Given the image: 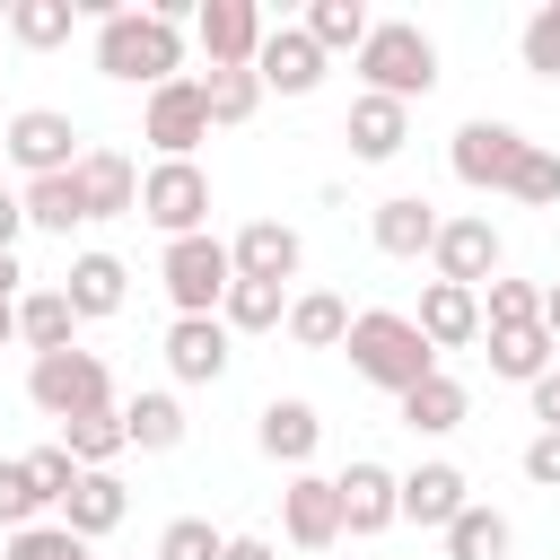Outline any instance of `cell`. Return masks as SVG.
<instances>
[{"label": "cell", "mask_w": 560, "mask_h": 560, "mask_svg": "<svg viewBox=\"0 0 560 560\" xmlns=\"http://www.w3.org/2000/svg\"><path fill=\"white\" fill-rule=\"evenodd\" d=\"M350 368L368 376V385H385L394 402L420 385V376H438V350H429V332L411 324V315H394V306H368V315H350Z\"/></svg>", "instance_id": "6da1fadb"}, {"label": "cell", "mask_w": 560, "mask_h": 560, "mask_svg": "<svg viewBox=\"0 0 560 560\" xmlns=\"http://www.w3.org/2000/svg\"><path fill=\"white\" fill-rule=\"evenodd\" d=\"M96 70L122 88H166V79H184V26L149 18V9H114L96 26Z\"/></svg>", "instance_id": "7a4b0ae2"}, {"label": "cell", "mask_w": 560, "mask_h": 560, "mask_svg": "<svg viewBox=\"0 0 560 560\" xmlns=\"http://www.w3.org/2000/svg\"><path fill=\"white\" fill-rule=\"evenodd\" d=\"M359 79H368V96L411 105V96L438 88V44H429L411 18H376V35L359 44Z\"/></svg>", "instance_id": "3957f363"}, {"label": "cell", "mask_w": 560, "mask_h": 560, "mask_svg": "<svg viewBox=\"0 0 560 560\" xmlns=\"http://www.w3.org/2000/svg\"><path fill=\"white\" fill-rule=\"evenodd\" d=\"M158 280H166L175 315H219L228 289H236V254H228L219 236H175V245L158 254Z\"/></svg>", "instance_id": "277c9868"}, {"label": "cell", "mask_w": 560, "mask_h": 560, "mask_svg": "<svg viewBox=\"0 0 560 560\" xmlns=\"http://www.w3.org/2000/svg\"><path fill=\"white\" fill-rule=\"evenodd\" d=\"M140 219L175 245V236H210V175L192 158H158L140 175Z\"/></svg>", "instance_id": "5b68a950"}, {"label": "cell", "mask_w": 560, "mask_h": 560, "mask_svg": "<svg viewBox=\"0 0 560 560\" xmlns=\"http://www.w3.org/2000/svg\"><path fill=\"white\" fill-rule=\"evenodd\" d=\"M26 394H35L44 420H79V411H105L114 402V376H105L96 350H52V359L26 368Z\"/></svg>", "instance_id": "8992f818"}, {"label": "cell", "mask_w": 560, "mask_h": 560, "mask_svg": "<svg viewBox=\"0 0 560 560\" xmlns=\"http://www.w3.org/2000/svg\"><path fill=\"white\" fill-rule=\"evenodd\" d=\"M525 149H534V140H525L516 122H490V114H481V122H464V131H455V149H446V158H455V175H464L472 192H508V184H516V166H525Z\"/></svg>", "instance_id": "52a82bcc"}, {"label": "cell", "mask_w": 560, "mask_h": 560, "mask_svg": "<svg viewBox=\"0 0 560 560\" xmlns=\"http://www.w3.org/2000/svg\"><path fill=\"white\" fill-rule=\"evenodd\" d=\"M88 149H79V131H70V114H52V105H26V114H9V166H26V184H44V175H70Z\"/></svg>", "instance_id": "ba28073f"}, {"label": "cell", "mask_w": 560, "mask_h": 560, "mask_svg": "<svg viewBox=\"0 0 560 560\" xmlns=\"http://www.w3.org/2000/svg\"><path fill=\"white\" fill-rule=\"evenodd\" d=\"M140 131L158 140V158H192V149L210 140V96H201V79L149 88V122H140Z\"/></svg>", "instance_id": "9c48e42d"}, {"label": "cell", "mask_w": 560, "mask_h": 560, "mask_svg": "<svg viewBox=\"0 0 560 560\" xmlns=\"http://www.w3.org/2000/svg\"><path fill=\"white\" fill-rule=\"evenodd\" d=\"M429 262H438V280H455V289H490L499 280V228L472 210V219H446L438 228V245H429Z\"/></svg>", "instance_id": "30bf717a"}, {"label": "cell", "mask_w": 560, "mask_h": 560, "mask_svg": "<svg viewBox=\"0 0 560 560\" xmlns=\"http://www.w3.org/2000/svg\"><path fill=\"white\" fill-rule=\"evenodd\" d=\"M280 534H289L298 551H332V542H341V481L298 472V481L280 490Z\"/></svg>", "instance_id": "8fae6325"}, {"label": "cell", "mask_w": 560, "mask_h": 560, "mask_svg": "<svg viewBox=\"0 0 560 560\" xmlns=\"http://www.w3.org/2000/svg\"><path fill=\"white\" fill-rule=\"evenodd\" d=\"M201 52H210V70H254V52H262V9L254 0H201Z\"/></svg>", "instance_id": "7c38bea8"}, {"label": "cell", "mask_w": 560, "mask_h": 560, "mask_svg": "<svg viewBox=\"0 0 560 560\" xmlns=\"http://www.w3.org/2000/svg\"><path fill=\"white\" fill-rule=\"evenodd\" d=\"M254 79L280 88V96H315V88H324V44H315L306 26H271L262 52H254Z\"/></svg>", "instance_id": "4fadbf2b"}, {"label": "cell", "mask_w": 560, "mask_h": 560, "mask_svg": "<svg viewBox=\"0 0 560 560\" xmlns=\"http://www.w3.org/2000/svg\"><path fill=\"white\" fill-rule=\"evenodd\" d=\"M228 359H236V350H228V324H219V315H175V324H166V368H175L184 385H219Z\"/></svg>", "instance_id": "5bb4252c"}, {"label": "cell", "mask_w": 560, "mask_h": 560, "mask_svg": "<svg viewBox=\"0 0 560 560\" xmlns=\"http://www.w3.org/2000/svg\"><path fill=\"white\" fill-rule=\"evenodd\" d=\"M402 516V472H385V464H350L341 472V534H385Z\"/></svg>", "instance_id": "9a60e30c"}, {"label": "cell", "mask_w": 560, "mask_h": 560, "mask_svg": "<svg viewBox=\"0 0 560 560\" xmlns=\"http://www.w3.org/2000/svg\"><path fill=\"white\" fill-rule=\"evenodd\" d=\"M438 228H446V219H438L420 192H394V201L368 210V236H376V254H394V262H420V254L438 245Z\"/></svg>", "instance_id": "2e32d148"}, {"label": "cell", "mask_w": 560, "mask_h": 560, "mask_svg": "<svg viewBox=\"0 0 560 560\" xmlns=\"http://www.w3.org/2000/svg\"><path fill=\"white\" fill-rule=\"evenodd\" d=\"M236 280H271V289H289L298 280V262H306V245H298V228H280V219H254V228H236Z\"/></svg>", "instance_id": "e0dca14e"}, {"label": "cell", "mask_w": 560, "mask_h": 560, "mask_svg": "<svg viewBox=\"0 0 560 560\" xmlns=\"http://www.w3.org/2000/svg\"><path fill=\"white\" fill-rule=\"evenodd\" d=\"M411 324L429 332V350H464V341H481V289L429 280V289H420V315H411Z\"/></svg>", "instance_id": "ac0fdd59"}, {"label": "cell", "mask_w": 560, "mask_h": 560, "mask_svg": "<svg viewBox=\"0 0 560 560\" xmlns=\"http://www.w3.org/2000/svg\"><path fill=\"white\" fill-rule=\"evenodd\" d=\"M254 446H262L271 464H306V455L324 446V420H315V402H298V394L262 402V420H254Z\"/></svg>", "instance_id": "d6986e66"}, {"label": "cell", "mask_w": 560, "mask_h": 560, "mask_svg": "<svg viewBox=\"0 0 560 560\" xmlns=\"http://www.w3.org/2000/svg\"><path fill=\"white\" fill-rule=\"evenodd\" d=\"M464 508H472V481H464L455 464H420V472H402V516H411V525H438V534H446Z\"/></svg>", "instance_id": "ffe728a7"}, {"label": "cell", "mask_w": 560, "mask_h": 560, "mask_svg": "<svg viewBox=\"0 0 560 560\" xmlns=\"http://www.w3.org/2000/svg\"><path fill=\"white\" fill-rule=\"evenodd\" d=\"M402 140H411V105H394V96H359L350 105V158L385 166V158H402Z\"/></svg>", "instance_id": "44dd1931"}, {"label": "cell", "mask_w": 560, "mask_h": 560, "mask_svg": "<svg viewBox=\"0 0 560 560\" xmlns=\"http://www.w3.org/2000/svg\"><path fill=\"white\" fill-rule=\"evenodd\" d=\"M79 192H88V219H122V210H140V175H131L122 149H88V158H79Z\"/></svg>", "instance_id": "7402d4cb"}, {"label": "cell", "mask_w": 560, "mask_h": 560, "mask_svg": "<svg viewBox=\"0 0 560 560\" xmlns=\"http://www.w3.org/2000/svg\"><path fill=\"white\" fill-rule=\"evenodd\" d=\"M61 298H70V315L88 324V315H114L122 298H131V271L114 262V254H79L70 262V280H61Z\"/></svg>", "instance_id": "603a6c76"}, {"label": "cell", "mask_w": 560, "mask_h": 560, "mask_svg": "<svg viewBox=\"0 0 560 560\" xmlns=\"http://www.w3.org/2000/svg\"><path fill=\"white\" fill-rule=\"evenodd\" d=\"M122 508H131V490H122L114 472H79V490L61 499V525H70L79 542H96V534H114V525H122Z\"/></svg>", "instance_id": "cb8c5ba5"}, {"label": "cell", "mask_w": 560, "mask_h": 560, "mask_svg": "<svg viewBox=\"0 0 560 560\" xmlns=\"http://www.w3.org/2000/svg\"><path fill=\"white\" fill-rule=\"evenodd\" d=\"M464 411H472V394L438 368V376H420L411 394H402V429H420V438H446V429H464Z\"/></svg>", "instance_id": "d4e9b609"}, {"label": "cell", "mask_w": 560, "mask_h": 560, "mask_svg": "<svg viewBox=\"0 0 560 560\" xmlns=\"http://www.w3.org/2000/svg\"><path fill=\"white\" fill-rule=\"evenodd\" d=\"M70 324H79V315H70V298H61V289H35V298H18V341H26L35 359H52V350H79V341H70Z\"/></svg>", "instance_id": "484cf974"}, {"label": "cell", "mask_w": 560, "mask_h": 560, "mask_svg": "<svg viewBox=\"0 0 560 560\" xmlns=\"http://www.w3.org/2000/svg\"><path fill=\"white\" fill-rule=\"evenodd\" d=\"M289 341H298V350H341V341H350V306H341L332 289L289 298Z\"/></svg>", "instance_id": "4316f807"}, {"label": "cell", "mask_w": 560, "mask_h": 560, "mask_svg": "<svg viewBox=\"0 0 560 560\" xmlns=\"http://www.w3.org/2000/svg\"><path fill=\"white\" fill-rule=\"evenodd\" d=\"M61 446L79 455V472H105V464L131 446V429H122V411L105 402V411H79V420H61Z\"/></svg>", "instance_id": "83f0119b"}, {"label": "cell", "mask_w": 560, "mask_h": 560, "mask_svg": "<svg viewBox=\"0 0 560 560\" xmlns=\"http://www.w3.org/2000/svg\"><path fill=\"white\" fill-rule=\"evenodd\" d=\"M26 228H52V236L88 228V192H79V166H70V175H44V184H26Z\"/></svg>", "instance_id": "f1b7e54d"}, {"label": "cell", "mask_w": 560, "mask_h": 560, "mask_svg": "<svg viewBox=\"0 0 560 560\" xmlns=\"http://www.w3.org/2000/svg\"><path fill=\"white\" fill-rule=\"evenodd\" d=\"M551 332L542 324H525V332H490V376H508V385H534V376H551Z\"/></svg>", "instance_id": "f546056e"}, {"label": "cell", "mask_w": 560, "mask_h": 560, "mask_svg": "<svg viewBox=\"0 0 560 560\" xmlns=\"http://www.w3.org/2000/svg\"><path fill=\"white\" fill-rule=\"evenodd\" d=\"M122 429H131L140 455H166V446H184V402L175 394H131L122 402Z\"/></svg>", "instance_id": "4dcf8cb0"}, {"label": "cell", "mask_w": 560, "mask_h": 560, "mask_svg": "<svg viewBox=\"0 0 560 560\" xmlns=\"http://www.w3.org/2000/svg\"><path fill=\"white\" fill-rule=\"evenodd\" d=\"M70 26H79V0H9V35H18L26 52L70 44Z\"/></svg>", "instance_id": "1f68e13d"}, {"label": "cell", "mask_w": 560, "mask_h": 560, "mask_svg": "<svg viewBox=\"0 0 560 560\" xmlns=\"http://www.w3.org/2000/svg\"><path fill=\"white\" fill-rule=\"evenodd\" d=\"M219 324H228V332H271V324H289V289H271V280H236L228 306H219Z\"/></svg>", "instance_id": "d6a6232c"}, {"label": "cell", "mask_w": 560, "mask_h": 560, "mask_svg": "<svg viewBox=\"0 0 560 560\" xmlns=\"http://www.w3.org/2000/svg\"><path fill=\"white\" fill-rule=\"evenodd\" d=\"M508 516L499 508H464L455 525H446V560H508Z\"/></svg>", "instance_id": "836d02e7"}, {"label": "cell", "mask_w": 560, "mask_h": 560, "mask_svg": "<svg viewBox=\"0 0 560 560\" xmlns=\"http://www.w3.org/2000/svg\"><path fill=\"white\" fill-rule=\"evenodd\" d=\"M306 35H315L324 52H359V44L376 35V18H368L359 0H315V9H306Z\"/></svg>", "instance_id": "e575fe53"}, {"label": "cell", "mask_w": 560, "mask_h": 560, "mask_svg": "<svg viewBox=\"0 0 560 560\" xmlns=\"http://www.w3.org/2000/svg\"><path fill=\"white\" fill-rule=\"evenodd\" d=\"M525 324H542V289H534V280H490L481 332H525Z\"/></svg>", "instance_id": "d590c367"}, {"label": "cell", "mask_w": 560, "mask_h": 560, "mask_svg": "<svg viewBox=\"0 0 560 560\" xmlns=\"http://www.w3.org/2000/svg\"><path fill=\"white\" fill-rule=\"evenodd\" d=\"M201 96H210V122H245V114L262 105V79H254V70H210Z\"/></svg>", "instance_id": "8d00e7d4"}, {"label": "cell", "mask_w": 560, "mask_h": 560, "mask_svg": "<svg viewBox=\"0 0 560 560\" xmlns=\"http://www.w3.org/2000/svg\"><path fill=\"white\" fill-rule=\"evenodd\" d=\"M44 508H52V499L35 490V472H26V455H18V464H0V525H9V534H26V525H35Z\"/></svg>", "instance_id": "74e56055"}, {"label": "cell", "mask_w": 560, "mask_h": 560, "mask_svg": "<svg viewBox=\"0 0 560 560\" xmlns=\"http://www.w3.org/2000/svg\"><path fill=\"white\" fill-rule=\"evenodd\" d=\"M149 560H228V534H210V516H175Z\"/></svg>", "instance_id": "f35d334b"}, {"label": "cell", "mask_w": 560, "mask_h": 560, "mask_svg": "<svg viewBox=\"0 0 560 560\" xmlns=\"http://www.w3.org/2000/svg\"><path fill=\"white\" fill-rule=\"evenodd\" d=\"M508 192H516V201H534V210H551V201H560V149H542V140H534Z\"/></svg>", "instance_id": "ab89813d"}, {"label": "cell", "mask_w": 560, "mask_h": 560, "mask_svg": "<svg viewBox=\"0 0 560 560\" xmlns=\"http://www.w3.org/2000/svg\"><path fill=\"white\" fill-rule=\"evenodd\" d=\"M0 560H88V542H79L70 525H26V534H9Z\"/></svg>", "instance_id": "60d3db41"}, {"label": "cell", "mask_w": 560, "mask_h": 560, "mask_svg": "<svg viewBox=\"0 0 560 560\" xmlns=\"http://www.w3.org/2000/svg\"><path fill=\"white\" fill-rule=\"evenodd\" d=\"M26 472H35V490H44L52 508H61L70 490H79V455H70L61 438H52V446H35V455H26Z\"/></svg>", "instance_id": "b9f144b4"}, {"label": "cell", "mask_w": 560, "mask_h": 560, "mask_svg": "<svg viewBox=\"0 0 560 560\" xmlns=\"http://www.w3.org/2000/svg\"><path fill=\"white\" fill-rule=\"evenodd\" d=\"M525 70L534 79H560V0L525 18Z\"/></svg>", "instance_id": "7bdbcfd3"}, {"label": "cell", "mask_w": 560, "mask_h": 560, "mask_svg": "<svg viewBox=\"0 0 560 560\" xmlns=\"http://www.w3.org/2000/svg\"><path fill=\"white\" fill-rule=\"evenodd\" d=\"M525 481H534V490H560V429H542V438L525 446Z\"/></svg>", "instance_id": "ee69618b"}, {"label": "cell", "mask_w": 560, "mask_h": 560, "mask_svg": "<svg viewBox=\"0 0 560 560\" xmlns=\"http://www.w3.org/2000/svg\"><path fill=\"white\" fill-rule=\"evenodd\" d=\"M525 394H534V420H542V429H560V368H551V376H534Z\"/></svg>", "instance_id": "f6af8a7d"}, {"label": "cell", "mask_w": 560, "mask_h": 560, "mask_svg": "<svg viewBox=\"0 0 560 560\" xmlns=\"http://www.w3.org/2000/svg\"><path fill=\"white\" fill-rule=\"evenodd\" d=\"M18 228H26V192L0 184V254H18Z\"/></svg>", "instance_id": "bcb514c9"}, {"label": "cell", "mask_w": 560, "mask_h": 560, "mask_svg": "<svg viewBox=\"0 0 560 560\" xmlns=\"http://www.w3.org/2000/svg\"><path fill=\"white\" fill-rule=\"evenodd\" d=\"M228 560H280V542H262V534H228Z\"/></svg>", "instance_id": "7dc6e473"}, {"label": "cell", "mask_w": 560, "mask_h": 560, "mask_svg": "<svg viewBox=\"0 0 560 560\" xmlns=\"http://www.w3.org/2000/svg\"><path fill=\"white\" fill-rule=\"evenodd\" d=\"M18 280H26V271H18V254H0V306H18Z\"/></svg>", "instance_id": "c3c4849f"}, {"label": "cell", "mask_w": 560, "mask_h": 560, "mask_svg": "<svg viewBox=\"0 0 560 560\" xmlns=\"http://www.w3.org/2000/svg\"><path fill=\"white\" fill-rule=\"evenodd\" d=\"M542 332L560 341V280H542Z\"/></svg>", "instance_id": "681fc988"}, {"label": "cell", "mask_w": 560, "mask_h": 560, "mask_svg": "<svg viewBox=\"0 0 560 560\" xmlns=\"http://www.w3.org/2000/svg\"><path fill=\"white\" fill-rule=\"evenodd\" d=\"M9 332H18V306H0V341H9Z\"/></svg>", "instance_id": "f907efd6"}, {"label": "cell", "mask_w": 560, "mask_h": 560, "mask_svg": "<svg viewBox=\"0 0 560 560\" xmlns=\"http://www.w3.org/2000/svg\"><path fill=\"white\" fill-rule=\"evenodd\" d=\"M0 158H9V122H0Z\"/></svg>", "instance_id": "816d5d0a"}]
</instances>
